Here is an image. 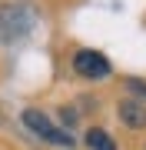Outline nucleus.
Masks as SVG:
<instances>
[{
    "mask_svg": "<svg viewBox=\"0 0 146 150\" xmlns=\"http://www.w3.org/2000/svg\"><path fill=\"white\" fill-rule=\"evenodd\" d=\"M73 74L80 77V80H106L110 74H113V64H110L106 54H100V50L93 47H80L70 60Z\"/></svg>",
    "mask_w": 146,
    "mask_h": 150,
    "instance_id": "3",
    "label": "nucleus"
},
{
    "mask_svg": "<svg viewBox=\"0 0 146 150\" xmlns=\"http://www.w3.org/2000/svg\"><path fill=\"white\" fill-rule=\"evenodd\" d=\"M20 120H23V127H27L33 137H40L43 144H53V147H66V150H70V147L76 144L70 130H66V127H60V123H53V120H50L43 110H37V107H27V110L20 113Z\"/></svg>",
    "mask_w": 146,
    "mask_h": 150,
    "instance_id": "2",
    "label": "nucleus"
},
{
    "mask_svg": "<svg viewBox=\"0 0 146 150\" xmlns=\"http://www.w3.org/2000/svg\"><path fill=\"white\" fill-rule=\"evenodd\" d=\"M116 117L123 127L130 130H146V100H136V97H123L116 103Z\"/></svg>",
    "mask_w": 146,
    "mask_h": 150,
    "instance_id": "4",
    "label": "nucleus"
},
{
    "mask_svg": "<svg viewBox=\"0 0 146 150\" xmlns=\"http://www.w3.org/2000/svg\"><path fill=\"white\" fill-rule=\"evenodd\" d=\"M143 150H146V147H143Z\"/></svg>",
    "mask_w": 146,
    "mask_h": 150,
    "instance_id": "7",
    "label": "nucleus"
},
{
    "mask_svg": "<svg viewBox=\"0 0 146 150\" xmlns=\"http://www.w3.org/2000/svg\"><path fill=\"white\" fill-rule=\"evenodd\" d=\"M83 140H87V147H90V150H116V140L110 137L103 127H90Z\"/></svg>",
    "mask_w": 146,
    "mask_h": 150,
    "instance_id": "5",
    "label": "nucleus"
},
{
    "mask_svg": "<svg viewBox=\"0 0 146 150\" xmlns=\"http://www.w3.org/2000/svg\"><path fill=\"white\" fill-rule=\"evenodd\" d=\"M126 90L136 93V100H146V83H143V80H136V77H130V80H126Z\"/></svg>",
    "mask_w": 146,
    "mask_h": 150,
    "instance_id": "6",
    "label": "nucleus"
},
{
    "mask_svg": "<svg viewBox=\"0 0 146 150\" xmlns=\"http://www.w3.org/2000/svg\"><path fill=\"white\" fill-rule=\"evenodd\" d=\"M37 23V13H33L30 4H3L0 7V40L3 43H17L23 40Z\"/></svg>",
    "mask_w": 146,
    "mask_h": 150,
    "instance_id": "1",
    "label": "nucleus"
}]
</instances>
